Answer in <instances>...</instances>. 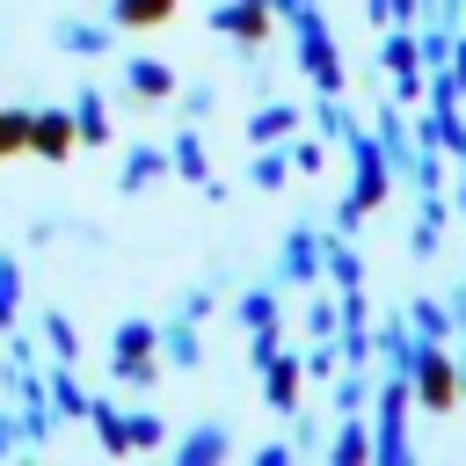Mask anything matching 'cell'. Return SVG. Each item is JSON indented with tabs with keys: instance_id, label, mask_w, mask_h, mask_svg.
Returning <instances> with one entry per match:
<instances>
[{
	"instance_id": "8",
	"label": "cell",
	"mask_w": 466,
	"mask_h": 466,
	"mask_svg": "<svg viewBox=\"0 0 466 466\" xmlns=\"http://www.w3.org/2000/svg\"><path fill=\"white\" fill-rule=\"evenodd\" d=\"M80 131H87V138H102V131H109V124H102V102H95V95L80 102Z\"/></svg>"
},
{
	"instance_id": "3",
	"label": "cell",
	"mask_w": 466,
	"mask_h": 466,
	"mask_svg": "<svg viewBox=\"0 0 466 466\" xmlns=\"http://www.w3.org/2000/svg\"><path fill=\"white\" fill-rule=\"evenodd\" d=\"M109 15H116V29H153L175 15V0H109Z\"/></svg>"
},
{
	"instance_id": "9",
	"label": "cell",
	"mask_w": 466,
	"mask_h": 466,
	"mask_svg": "<svg viewBox=\"0 0 466 466\" xmlns=\"http://www.w3.org/2000/svg\"><path fill=\"white\" fill-rule=\"evenodd\" d=\"M284 124H291V109H269V116H255V138H277Z\"/></svg>"
},
{
	"instance_id": "6",
	"label": "cell",
	"mask_w": 466,
	"mask_h": 466,
	"mask_svg": "<svg viewBox=\"0 0 466 466\" xmlns=\"http://www.w3.org/2000/svg\"><path fill=\"white\" fill-rule=\"evenodd\" d=\"M131 87H138V95H167V87H175V80H167V73H160V66H131Z\"/></svg>"
},
{
	"instance_id": "7",
	"label": "cell",
	"mask_w": 466,
	"mask_h": 466,
	"mask_svg": "<svg viewBox=\"0 0 466 466\" xmlns=\"http://www.w3.org/2000/svg\"><path fill=\"white\" fill-rule=\"evenodd\" d=\"M153 175H160V153H131V175H124V182L138 189V182H153Z\"/></svg>"
},
{
	"instance_id": "1",
	"label": "cell",
	"mask_w": 466,
	"mask_h": 466,
	"mask_svg": "<svg viewBox=\"0 0 466 466\" xmlns=\"http://www.w3.org/2000/svg\"><path fill=\"white\" fill-rule=\"evenodd\" d=\"M29 146H36L44 160H66V146H73V116H66V109H44V116H29Z\"/></svg>"
},
{
	"instance_id": "10",
	"label": "cell",
	"mask_w": 466,
	"mask_h": 466,
	"mask_svg": "<svg viewBox=\"0 0 466 466\" xmlns=\"http://www.w3.org/2000/svg\"><path fill=\"white\" fill-rule=\"evenodd\" d=\"M335 459H364V430H342L335 437Z\"/></svg>"
},
{
	"instance_id": "2",
	"label": "cell",
	"mask_w": 466,
	"mask_h": 466,
	"mask_svg": "<svg viewBox=\"0 0 466 466\" xmlns=\"http://www.w3.org/2000/svg\"><path fill=\"white\" fill-rule=\"evenodd\" d=\"M415 379H422V400H430V408H451V393H459V371H451L444 357H415Z\"/></svg>"
},
{
	"instance_id": "5",
	"label": "cell",
	"mask_w": 466,
	"mask_h": 466,
	"mask_svg": "<svg viewBox=\"0 0 466 466\" xmlns=\"http://www.w3.org/2000/svg\"><path fill=\"white\" fill-rule=\"evenodd\" d=\"M22 146H29V116H22V109H7V116H0V160H7V153H22Z\"/></svg>"
},
{
	"instance_id": "4",
	"label": "cell",
	"mask_w": 466,
	"mask_h": 466,
	"mask_svg": "<svg viewBox=\"0 0 466 466\" xmlns=\"http://www.w3.org/2000/svg\"><path fill=\"white\" fill-rule=\"evenodd\" d=\"M299 400V364H269V408H291Z\"/></svg>"
}]
</instances>
